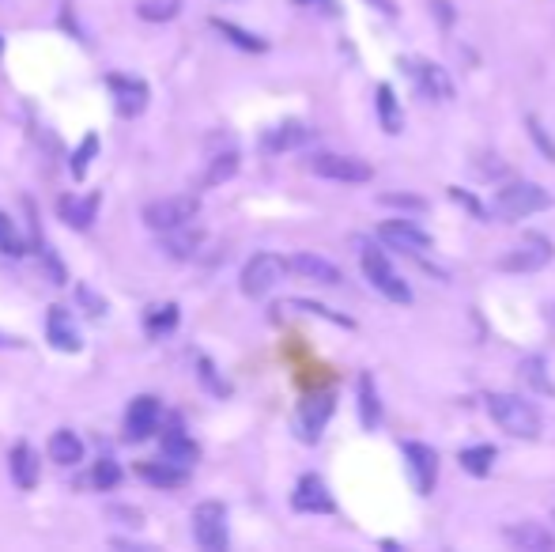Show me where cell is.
Segmentation results:
<instances>
[{"instance_id": "obj_1", "label": "cell", "mask_w": 555, "mask_h": 552, "mask_svg": "<svg viewBox=\"0 0 555 552\" xmlns=\"http://www.w3.org/2000/svg\"><path fill=\"white\" fill-rule=\"evenodd\" d=\"M488 413L491 420L514 439H537L540 435V413L533 401H525L518 394H488Z\"/></svg>"}, {"instance_id": "obj_2", "label": "cell", "mask_w": 555, "mask_h": 552, "mask_svg": "<svg viewBox=\"0 0 555 552\" xmlns=\"http://www.w3.org/2000/svg\"><path fill=\"white\" fill-rule=\"evenodd\" d=\"M495 216H503V220H525V216H533V212H544V208H552V193L537 186V182H510L503 190L495 193Z\"/></svg>"}, {"instance_id": "obj_3", "label": "cell", "mask_w": 555, "mask_h": 552, "mask_svg": "<svg viewBox=\"0 0 555 552\" xmlns=\"http://www.w3.org/2000/svg\"><path fill=\"white\" fill-rule=\"evenodd\" d=\"M359 265H363V276L370 280V288H378L389 303H401V307L412 303V288L404 284L401 273L389 265V258L378 246H363V250H359Z\"/></svg>"}, {"instance_id": "obj_4", "label": "cell", "mask_w": 555, "mask_h": 552, "mask_svg": "<svg viewBox=\"0 0 555 552\" xmlns=\"http://www.w3.org/2000/svg\"><path fill=\"white\" fill-rule=\"evenodd\" d=\"M291 269L280 254H253L246 265H242V276H238V288H242V295L246 299H265V295L284 280V273Z\"/></svg>"}, {"instance_id": "obj_5", "label": "cell", "mask_w": 555, "mask_h": 552, "mask_svg": "<svg viewBox=\"0 0 555 552\" xmlns=\"http://www.w3.org/2000/svg\"><path fill=\"white\" fill-rule=\"evenodd\" d=\"M552 258H555L552 239L540 235V231H529V235H522L518 246L506 250L503 261H499V269H503V273H537V269H544Z\"/></svg>"}, {"instance_id": "obj_6", "label": "cell", "mask_w": 555, "mask_h": 552, "mask_svg": "<svg viewBox=\"0 0 555 552\" xmlns=\"http://www.w3.org/2000/svg\"><path fill=\"white\" fill-rule=\"evenodd\" d=\"M197 208H201L197 205V197H163V201L144 205L140 220H144V227L167 235V231H178V227H185L189 220H197Z\"/></svg>"}, {"instance_id": "obj_7", "label": "cell", "mask_w": 555, "mask_h": 552, "mask_svg": "<svg viewBox=\"0 0 555 552\" xmlns=\"http://www.w3.org/2000/svg\"><path fill=\"white\" fill-rule=\"evenodd\" d=\"M193 541L201 545L204 552H223L227 549V507L216 500L197 503L193 511Z\"/></svg>"}, {"instance_id": "obj_8", "label": "cell", "mask_w": 555, "mask_h": 552, "mask_svg": "<svg viewBox=\"0 0 555 552\" xmlns=\"http://www.w3.org/2000/svg\"><path fill=\"white\" fill-rule=\"evenodd\" d=\"M333 409H337V397L333 390H321V394H310L299 405V413H295V435L303 439V443H318L321 432H325V424L333 420Z\"/></svg>"}, {"instance_id": "obj_9", "label": "cell", "mask_w": 555, "mask_h": 552, "mask_svg": "<svg viewBox=\"0 0 555 552\" xmlns=\"http://www.w3.org/2000/svg\"><path fill=\"white\" fill-rule=\"evenodd\" d=\"M310 171L329 182H348V186H363L374 178V167L359 156H333V152H321L310 159Z\"/></svg>"}, {"instance_id": "obj_10", "label": "cell", "mask_w": 555, "mask_h": 552, "mask_svg": "<svg viewBox=\"0 0 555 552\" xmlns=\"http://www.w3.org/2000/svg\"><path fill=\"white\" fill-rule=\"evenodd\" d=\"M159 424H163V405H159V397L140 394L129 401V409H125V439H129V443L152 439V435L159 432Z\"/></svg>"}, {"instance_id": "obj_11", "label": "cell", "mask_w": 555, "mask_h": 552, "mask_svg": "<svg viewBox=\"0 0 555 552\" xmlns=\"http://www.w3.org/2000/svg\"><path fill=\"white\" fill-rule=\"evenodd\" d=\"M401 458H404V469H408V481H412V488H416L420 496H431V492H435V484H438L435 447H427V443H404Z\"/></svg>"}, {"instance_id": "obj_12", "label": "cell", "mask_w": 555, "mask_h": 552, "mask_svg": "<svg viewBox=\"0 0 555 552\" xmlns=\"http://www.w3.org/2000/svg\"><path fill=\"white\" fill-rule=\"evenodd\" d=\"M291 507H295L299 515H333V511H337V500H333L329 484L321 481L318 473H303L299 484H295V492H291Z\"/></svg>"}, {"instance_id": "obj_13", "label": "cell", "mask_w": 555, "mask_h": 552, "mask_svg": "<svg viewBox=\"0 0 555 552\" xmlns=\"http://www.w3.org/2000/svg\"><path fill=\"white\" fill-rule=\"evenodd\" d=\"M378 239L386 242L389 250H401V254H412V258H420V254L431 250V235L420 231L412 220H386V224L378 227Z\"/></svg>"}, {"instance_id": "obj_14", "label": "cell", "mask_w": 555, "mask_h": 552, "mask_svg": "<svg viewBox=\"0 0 555 552\" xmlns=\"http://www.w3.org/2000/svg\"><path fill=\"white\" fill-rule=\"evenodd\" d=\"M106 87H110V95H114V110H118L121 118H140L144 110H148V84L144 80H133V76H106Z\"/></svg>"}, {"instance_id": "obj_15", "label": "cell", "mask_w": 555, "mask_h": 552, "mask_svg": "<svg viewBox=\"0 0 555 552\" xmlns=\"http://www.w3.org/2000/svg\"><path fill=\"white\" fill-rule=\"evenodd\" d=\"M310 140H314V129L306 121H280V125L261 133V152L265 156H284V152H295Z\"/></svg>"}, {"instance_id": "obj_16", "label": "cell", "mask_w": 555, "mask_h": 552, "mask_svg": "<svg viewBox=\"0 0 555 552\" xmlns=\"http://www.w3.org/2000/svg\"><path fill=\"white\" fill-rule=\"evenodd\" d=\"M408 76L416 80L423 99H438V103H450V99H454V80L446 76L442 65H431V61H408Z\"/></svg>"}, {"instance_id": "obj_17", "label": "cell", "mask_w": 555, "mask_h": 552, "mask_svg": "<svg viewBox=\"0 0 555 552\" xmlns=\"http://www.w3.org/2000/svg\"><path fill=\"white\" fill-rule=\"evenodd\" d=\"M136 477L148 481L152 488L174 492V488H185V484H189V466H178V462H170V458H155V462H136Z\"/></svg>"}, {"instance_id": "obj_18", "label": "cell", "mask_w": 555, "mask_h": 552, "mask_svg": "<svg viewBox=\"0 0 555 552\" xmlns=\"http://www.w3.org/2000/svg\"><path fill=\"white\" fill-rule=\"evenodd\" d=\"M46 341H50V348H57V352H80V348H84L80 329L72 322L68 307H50V311H46Z\"/></svg>"}, {"instance_id": "obj_19", "label": "cell", "mask_w": 555, "mask_h": 552, "mask_svg": "<svg viewBox=\"0 0 555 552\" xmlns=\"http://www.w3.org/2000/svg\"><path fill=\"white\" fill-rule=\"evenodd\" d=\"M57 216L65 220L72 231H87L99 216V193H87V197H76V193H65L57 201Z\"/></svg>"}, {"instance_id": "obj_20", "label": "cell", "mask_w": 555, "mask_h": 552, "mask_svg": "<svg viewBox=\"0 0 555 552\" xmlns=\"http://www.w3.org/2000/svg\"><path fill=\"white\" fill-rule=\"evenodd\" d=\"M8 469H12V484H16L19 492L38 488L42 462H38V454H34L31 443H16V447H12V454H8Z\"/></svg>"}, {"instance_id": "obj_21", "label": "cell", "mask_w": 555, "mask_h": 552, "mask_svg": "<svg viewBox=\"0 0 555 552\" xmlns=\"http://www.w3.org/2000/svg\"><path fill=\"white\" fill-rule=\"evenodd\" d=\"M291 265V273L303 276V280H314V284H325V288H337L344 284V273H340L333 261L318 258V254H295V258H287Z\"/></svg>"}, {"instance_id": "obj_22", "label": "cell", "mask_w": 555, "mask_h": 552, "mask_svg": "<svg viewBox=\"0 0 555 552\" xmlns=\"http://www.w3.org/2000/svg\"><path fill=\"white\" fill-rule=\"evenodd\" d=\"M506 541L522 552H552L555 549V534L544 522H514V526H506Z\"/></svg>"}, {"instance_id": "obj_23", "label": "cell", "mask_w": 555, "mask_h": 552, "mask_svg": "<svg viewBox=\"0 0 555 552\" xmlns=\"http://www.w3.org/2000/svg\"><path fill=\"white\" fill-rule=\"evenodd\" d=\"M163 458L193 469L197 462H201V447L189 439V432H185L182 424H170L167 432H163Z\"/></svg>"}, {"instance_id": "obj_24", "label": "cell", "mask_w": 555, "mask_h": 552, "mask_svg": "<svg viewBox=\"0 0 555 552\" xmlns=\"http://www.w3.org/2000/svg\"><path fill=\"white\" fill-rule=\"evenodd\" d=\"M378 99H374V106H378V125L386 129L389 137H397L404 129V110H401V99L393 95V87L389 84H378V91H374Z\"/></svg>"}, {"instance_id": "obj_25", "label": "cell", "mask_w": 555, "mask_h": 552, "mask_svg": "<svg viewBox=\"0 0 555 552\" xmlns=\"http://www.w3.org/2000/svg\"><path fill=\"white\" fill-rule=\"evenodd\" d=\"M50 462H57V466H76V462H84V439L72 432V428L53 432L50 435Z\"/></svg>"}, {"instance_id": "obj_26", "label": "cell", "mask_w": 555, "mask_h": 552, "mask_svg": "<svg viewBox=\"0 0 555 552\" xmlns=\"http://www.w3.org/2000/svg\"><path fill=\"white\" fill-rule=\"evenodd\" d=\"M359 420H363V428L367 432H374L378 424H382V401H378V386H374V379L370 375H359Z\"/></svg>"}, {"instance_id": "obj_27", "label": "cell", "mask_w": 555, "mask_h": 552, "mask_svg": "<svg viewBox=\"0 0 555 552\" xmlns=\"http://www.w3.org/2000/svg\"><path fill=\"white\" fill-rule=\"evenodd\" d=\"M495 458H499V450L491 447V443H476V447H465L461 454H457L461 469L472 473V477H488L491 466H495Z\"/></svg>"}, {"instance_id": "obj_28", "label": "cell", "mask_w": 555, "mask_h": 552, "mask_svg": "<svg viewBox=\"0 0 555 552\" xmlns=\"http://www.w3.org/2000/svg\"><path fill=\"white\" fill-rule=\"evenodd\" d=\"M212 31H219V35L227 38L231 46H238V50L246 53H265L269 50V42L261 35H250L246 27H235V23H227V19H212Z\"/></svg>"}, {"instance_id": "obj_29", "label": "cell", "mask_w": 555, "mask_h": 552, "mask_svg": "<svg viewBox=\"0 0 555 552\" xmlns=\"http://www.w3.org/2000/svg\"><path fill=\"white\" fill-rule=\"evenodd\" d=\"M201 246V235L197 231H185V227H178V231H167V239L159 242V250L167 254V258L174 261H185V258H193V250Z\"/></svg>"}, {"instance_id": "obj_30", "label": "cell", "mask_w": 555, "mask_h": 552, "mask_svg": "<svg viewBox=\"0 0 555 552\" xmlns=\"http://www.w3.org/2000/svg\"><path fill=\"white\" fill-rule=\"evenodd\" d=\"M178 322H182V314H178L174 303H159V307H152V311L144 314V329H148L152 337H167V333H174Z\"/></svg>"}, {"instance_id": "obj_31", "label": "cell", "mask_w": 555, "mask_h": 552, "mask_svg": "<svg viewBox=\"0 0 555 552\" xmlns=\"http://www.w3.org/2000/svg\"><path fill=\"white\" fill-rule=\"evenodd\" d=\"M518 375H522L537 394H555V382L548 379V363H544V356H525V360L518 363Z\"/></svg>"}, {"instance_id": "obj_32", "label": "cell", "mask_w": 555, "mask_h": 552, "mask_svg": "<svg viewBox=\"0 0 555 552\" xmlns=\"http://www.w3.org/2000/svg\"><path fill=\"white\" fill-rule=\"evenodd\" d=\"M235 174H238V152H223V156L212 159V167L204 171L201 190H216V186H223V182L235 178Z\"/></svg>"}, {"instance_id": "obj_33", "label": "cell", "mask_w": 555, "mask_h": 552, "mask_svg": "<svg viewBox=\"0 0 555 552\" xmlns=\"http://www.w3.org/2000/svg\"><path fill=\"white\" fill-rule=\"evenodd\" d=\"M182 12V0H136V16L148 23H170Z\"/></svg>"}, {"instance_id": "obj_34", "label": "cell", "mask_w": 555, "mask_h": 552, "mask_svg": "<svg viewBox=\"0 0 555 552\" xmlns=\"http://www.w3.org/2000/svg\"><path fill=\"white\" fill-rule=\"evenodd\" d=\"M95 156H99V137H95V133H87V137L80 140V148L72 152V163H68V171H72L76 182H84V174L91 171V159Z\"/></svg>"}, {"instance_id": "obj_35", "label": "cell", "mask_w": 555, "mask_h": 552, "mask_svg": "<svg viewBox=\"0 0 555 552\" xmlns=\"http://www.w3.org/2000/svg\"><path fill=\"white\" fill-rule=\"evenodd\" d=\"M0 254H8V258L31 254V250H27V239H19V231H16V224H12L8 212H0Z\"/></svg>"}, {"instance_id": "obj_36", "label": "cell", "mask_w": 555, "mask_h": 552, "mask_svg": "<svg viewBox=\"0 0 555 552\" xmlns=\"http://www.w3.org/2000/svg\"><path fill=\"white\" fill-rule=\"evenodd\" d=\"M91 484H95L99 492H114V488L121 484V466L114 462V458H99L95 469H91Z\"/></svg>"}, {"instance_id": "obj_37", "label": "cell", "mask_w": 555, "mask_h": 552, "mask_svg": "<svg viewBox=\"0 0 555 552\" xmlns=\"http://www.w3.org/2000/svg\"><path fill=\"white\" fill-rule=\"evenodd\" d=\"M197 375H201V382H204V386H208V390H212V394H219V397H227V394H231V386H227V382L219 379L216 363L208 360V356H201V360H197Z\"/></svg>"}, {"instance_id": "obj_38", "label": "cell", "mask_w": 555, "mask_h": 552, "mask_svg": "<svg viewBox=\"0 0 555 552\" xmlns=\"http://www.w3.org/2000/svg\"><path fill=\"white\" fill-rule=\"evenodd\" d=\"M287 307H295V311H306V314H318V318H329V322H337V326L352 329V318H344V314H333L329 307H321V303H306V299H291Z\"/></svg>"}, {"instance_id": "obj_39", "label": "cell", "mask_w": 555, "mask_h": 552, "mask_svg": "<svg viewBox=\"0 0 555 552\" xmlns=\"http://www.w3.org/2000/svg\"><path fill=\"white\" fill-rule=\"evenodd\" d=\"M525 125H529V137L537 140L540 152H544V156H548V159L555 163V140L548 137V133H544V125H540V118H533V114H529V118H525Z\"/></svg>"}, {"instance_id": "obj_40", "label": "cell", "mask_w": 555, "mask_h": 552, "mask_svg": "<svg viewBox=\"0 0 555 552\" xmlns=\"http://www.w3.org/2000/svg\"><path fill=\"white\" fill-rule=\"evenodd\" d=\"M382 205H389V208H412V212H423V208H427V201H423V197H408V193H386V197H382Z\"/></svg>"}, {"instance_id": "obj_41", "label": "cell", "mask_w": 555, "mask_h": 552, "mask_svg": "<svg viewBox=\"0 0 555 552\" xmlns=\"http://www.w3.org/2000/svg\"><path fill=\"white\" fill-rule=\"evenodd\" d=\"M76 299H80V303H87L95 318H102V314H106V303H102V299H99L95 292H91V288H80V292H76Z\"/></svg>"}, {"instance_id": "obj_42", "label": "cell", "mask_w": 555, "mask_h": 552, "mask_svg": "<svg viewBox=\"0 0 555 552\" xmlns=\"http://www.w3.org/2000/svg\"><path fill=\"white\" fill-rule=\"evenodd\" d=\"M435 4V12H438V19H442V27H450L454 23V12H450V4L446 0H431Z\"/></svg>"}, {"instance_id": "obj_43", "label": "cell", "mask_w": 555, "mask_h": 552, "mask_svg": "<svg viewBox=\"0 0 555 552\" xmlns=\"http://www.w3.org/2000/svg\"><path fill=\"white\" fill-rule=\"evenodd\" d=\"M295 4H306V8H314V4H329V0H295Z\"/></svg>"}, {"instance_id": "obj_44", "label": "cell", "mask_w": 555, "mask_h": 552, "mask_svg": "<svg viewBox=\"0 0 555 552\" xmlns=\"http://www.w3.org/2000/svg\"><path fill=\"white\" fill-rule=\"evenodd\" d=\"M4 345H19V341H12V337H4V333H0V348Z\"/></svg>"}, {"instance_id": "obj_45", "label": "cell", "mask_w": 555, "mask_h": 552, "mask_svg": "<svg viewBox=\"0 0 555 552\" xmlns=\"http://www.w3.org/2000/svg\"><path fill=\"white\" fill-rule=\"evenodd\" d=\"M0 53H4V38H0Z\"/></svg>"}]
</instances>
